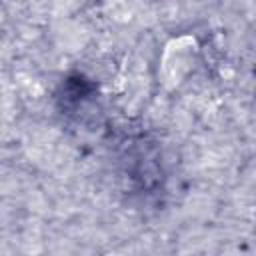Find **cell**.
Returning <instances> with one entry per match:
<instances>
[{
	"label": "cell",
	"instance_id": "cell-1",
	"mask_svg": "<svg viewBox=\"0 0 256 256\" xmlns=\"http://www.w3.org/2000/svg\"><path fill=\"white\" fill-rule=\"evenodd\" d=\"M94 94H96V84L90 78H86L84 74H70L62 80L56 100L60 110L70 114L78 110L82 104H86Z\"/></svg>",
	"mask_w": 256,
	"mask_h": 256
},
{
	"label": "cell",
	"instance_id": "cell-2",
	"mask_svg": "<svg viewBox=\"0 0 256 256\" xmlns=\"http://www.w3.org/2000/svg\"><path fill=\"white\" fill-rule=\"evenodd\" d=\"M126 172H128V178L134 180L142 190H148L154 184H160V170L154 164V160H150V154L144 152L142 148L128 152Z\"/></svg>",
	"mask_w": 256,
	"mask_h": 256
}]
</instances>
